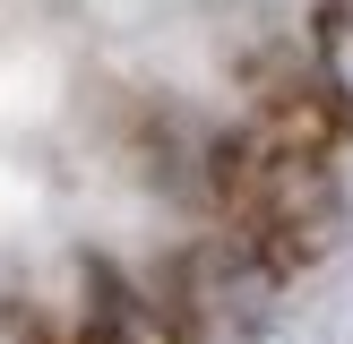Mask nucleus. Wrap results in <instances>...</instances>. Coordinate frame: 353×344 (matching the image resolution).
<instances>
[{
    "label": "nucleus",
    "instance_id": "obj_1",
    "mask_svg": "<svg viewBox=\"0 0 353 344\" xmlns=\"http://www.w3.org/2000/svg\"><path fill=\"white\" fill-rule=\"evenodd\" d=\"M78 344H190V310L172 292H147L121 267H86Z\"/></svg>",
    "mask_w": 353,
    "mask_h": 344
},
{
    "label": "nucleus",
    "instance_id": "obj_2",
    "mask_svg": "<svg viewBox=\"0 0 353 344\" xmlns=\"http://www.w3.org/2000/svg\"><path fill=\"white\" fill-rule=\"evenodd\" d=\"M310 61H319V95L336 103V120H353V0H327V9H319Z\"/></svg>",
    "mask_w": 353,
    "mask_h": 344
}]
</instances>
